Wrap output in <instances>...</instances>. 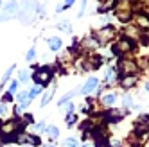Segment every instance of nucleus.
<instances>
[{
  "mask_svg": "<svg viewBox=\"0 0 149 147\" xmlns=\"http://www.w3.org/2000/svg\"><path fill=\"white\" fill-rule=\"evenodd\" d=\"M33 79H34L36 85H40V86L49 85V83L52 81V68L50 67H41V68H38L36 74L33 76Z\"/></svg>",
  "mask_w": 149,
  "mask_h": 147,
  "instance_id": "1",
  "label": "nucleus"
},
{
  "mask_svg": "<svg viewBox=\"0 0 149 147\" xmlns=\"http://www.w3.org/2000/svg\"><path fill=\"white\" fill-rule=\"evenodd\" d=\"M115 15H117V18H119L120 22H127L130 16H131V6H130V2H127V0H120V2L117 4Z\"/></svg>",
  "mask_w": 149,
  "mask_h": 147,
  "instance_id": "2",
  "label": "nucleus"
},
{
  "mask_svg": "<svg viewBox=\"0 0 149 147\" xmlns=\"http://www.w3.org/2000/svg\"><path fill=\"white\" fill-rule=\"evenodd\" d=\"M131 49H133L131 40H127V38H120V40H119V43L113 47V52H115V54H122V52H127V50H131Z\"/></svg>",
  "mask_w": 149,
  "mask_h": 147,
  "instance_id": "3",
  "label": "nucleus"
},
{
  "mask_svg": "<svg viewBox=\"0 0 149 147\" xmlns=\"http://www.w3.org/2000/svg\"><path fill=\"white\" fill-rule=\"evenodd\" d=\"M119 70H120L122 76H133V74L136 72V65L133 61H120Z\"/></svg>",
  "mask_w": 149,
  "mask_h": 147,
  "instance_id": "4",
  "label": "nucleus"
},
{
  "mask_svg": "<svg viewBox=\"0 0 149 147\" xmlns=\"http://www.w3.org/2000/svg\"><path fill=\"white\" fill-rule=\"evenodd\" d=\"M99 86V79L97 77H90L86 83H84V86L81 88V93H84V95H90V93Z\"/></svg>",
  "mask_w": 149,
  "mask_h": 147,
  "instance_id": "5",
  "label": "nucleus"
},
{
  "mask_svg": "<svg viewBox=\"0 0 149 147\" xmlns=\"http://www.w3.org/2000/svg\"><path fill=\"white\" fill-rule=\"evenodd\" d=\"M113 34H115V29L113 27H104L102 31H99V33H97V40L101 41V43H104V41L111 40Z\"/></svg>",
  "mask_w": 149,
  "mask_h": 147,
  "instance_id": "6",
  "label": "nucleus"
},
{
  "mask_svg": "<svg viewBox=\"0 0 149 147\" xmlns=\"http://www.w3.org/2000/svg\"><path fill=\"white\" fill-rule=\"evenodd\" d=\"M4 13L6 15H9V16H13V15H16L18 11H20V4H16L15 0H11V2H7V4H4Z\"/></svg>",
  "mask_w": 149,
  "mask_h": 147,
  "instance_id": "7",
  "label": "nucleus"
},
{
  "mask_svg": "<svg viewBox=\"0 0 149 147\" xmlns=\"http://www.w3.org/2000/svg\"><path fill=\"white\" fill-rule=\"evenodd\" d=\"M61 45H63L61 38H58V36H52V38H49V49H50L52 52H58V50L61 49Z\"/></svg>",
  "mask_w": 149,
  "mask_h": 147,
  "instance_id": "8",
  "label": "nucleus"
},
{
  "mask_svg": "<svg viewBox=\"0 0 149 147\" xmlns=\"http://www.w3.org/2000/svg\"><path fill=\"white\" fill-rule=\"evenodd\" d=\"M135 83H136V77L135 76H124V77H120V85L124 88H131Z\"/></svg>",
  "mask_w": 149,
  "mask_h": 147,
  "instance_id": "9",
  "label": "nucleus"
},
{
  "mask_svg": "<svg viewBox=\"0 0 149 147\" xmlns=\"http://www.w3.org/2000/svg\"><path fill=\"white\" fill-rule=\"evenodd\" d=\"M115 101H117V95H115V93H108V95L102 97V104H104V106H108V108L113 106Z\"/></svg>",
  "mask_w": 149,
  "mask_h": 147,
  "instance_id": "10",
  "label": "nucleus"
},
{
  "mask_svg": "<svg viewBox=\"0 0 149 147\" xmlns=\"http://www.w3.org/2000/svg\"><path fill=\"white\" fill-rule=\"evenodd\" d=\"M13 72H15V65H13V67H9V68L6 70V74H4V77H2V81H0V86H4V85H7V83H9V79H11V76H13Z\"/></svg>",
  "mask_w": 149,
  "mask_h": 147,
  "instance_id": "11",
  "label": "nucleus"
},
{
  "mask_svg": "<svg viewBox=\"0 0 149 147\" xmlns=\"http://www.w3.org/2000/svg\"><path fill=\"white\" fill-rule=\"evenodd\" d=\"M41 92H43V86H40V85H34L33 88H31V90H29V99H31V101H33L34 97H38V95H40V93H41Z\"/></svg>",
  "mask_w": 149,
  "mask_h": 147,
  "instance_id": "12",
  "label": "nucleus"
},
{
  "mask_svg": "<svg viewBox=\"0 0 149 147\" xmlns=\"http://www.w3.org/2000/svg\"><path fill=\"white\" fill-rule=\"evenodd\" d=\"M45 133H47V135L50 136V138H58V136H59V129L56 128V126H47Z\"/></svg>",
  "mask_w": 149,
  "mask_h": 147,
  "instance_id": "13",
  "label": "nucleus"
},
{
  "mask_svg": "<svg viewBox=\"0 0 149 147\" xmlns=\"http://www.w3.org/2000/svg\"><path fill=\"white\" fill-rule=\"evenodd\" d=\"M29 79H31V76H29L27 70H20V72H18V81H20V83H27Z\"/></svg>",
  "mask_w": 149,
  "mask_h": 147,
  "instance_id": "14",
  "label": "nucleus"
},
{
  "mask_svg": "<svg viewBox=\"0 0 149 147\" xmlns=\"http://www.w3.org/2000/svg\"><path fill=\"white\" fill-rule=\"evenodd\" d=\"M95 147H111L108 144V140L104 138V136H97V142H95Z\"/></svg>",
  "mask_w": 149,
  "mask_h": 147,
  "instance_id": "15",
  "label": "nucleus"
},
{
  "mask_svg": "<svg viewBox=\"0 0 149 147\" xmlns=\"http://www.w3.org/2000/svg\"><path fill=\"white\" fill-rule=\"evenodd\" d=\"M74 95H76V92H70V93H67V95H63V97L59 99V102H58V104H59V106H63V104H67V102H68V101H70Z\"/></svg>",
  "mask_w": 149,
  "mask_h": 147,
  "instance_id": "16",
  "label": "nucleus"
},
{
  "mask_svg": "<svg viewBox=\"0 0 149 147\" xmlns=\"http://www.w3.org/2000/svg\"><path fill=\"white\" fill-rule=\"evenodd\" d=\"M16 99H18L20 102H24L25 99H29V92H27V90H22V92H18V93H16Z\"/></svg>",
  "mask_w": 149,
  "mask_h": 147,
  "instance_id": "17",
  "label": "nucleus"
},
{
  "mask_svg": "<svg viewBox=\"0 0 149 147\" xmlns=\"http://www.w3.org/2000/svg\"><path fill=\"white\" fill-rule=\"evenodd\" d=\"M52 99V90H49V92H45V95H43V99H41V106H47L49 104V101Z\"/></svg>",
  "mask_w": 149,
  "mask_h": 147,
  "instance_id": "18",
  "label": "nucleus"
},
{
  "mask_svg": "<svg viewBox=\"0 0 149 147\" xmlns=\"http://www.w3.org/2000/svg\"><path fill=\"white\" fill-rule=\"evenodd\" d=\"M34 58H36V49H29L27 54H25V59H27V61H33Z\"/></svg>",
  "mask_w": 149,
  "mask_h": 147,
  "instance_id": "19",
  "label": "nucleus"
},
{
  "mask_svg": "<svg viewBox=\"0 0 149 147\" xmlns=\"http://www.w3.org/2000/svg\"><path fill=\"white\" fill-rule=\"evenodd\" d=\"M16 88H18V81H13L11 85H9V88H7V93L15 95V93H16Z\"/></svg>",
  "mask_w": 149,
  "mask_h": 147,
  "instance_id": "20",
  "label": "nucleus"
},
{
  "mask_svg": "<svg viewBox=\"0 0 149 147\" xmlns=\"http://www.w3.org/2000/svg\"><path fill=\"white\" fill-rule=\"evenodd\" d=\"M63 145H65V147H77V140L76 138H67Z\"/></svg>",
  "mask_w": 149,
  "mask_h": 147,
  "instance_id": "21",
  "label": "nucleus"
},
{
  "mask_svg": "<svg viewBox=\"0 0 149 147\" xmlns=\"http://www.w3.org/2000/svg\"><path fill=\"white\" fill-rule=\"evenodd\" d=\"M76 115H74V113H70V115H67V126H68V128H70V126H74V124H76Z\"/></svg>",
  "mask_w": 149,
  "mask_h": 147,
  "instance_id": "22",
  "label": "nucleus"
},
{
  "mask_svg": "<svg viewBox=\"0 0 149 147\" xmlns=\"http://www.w3.org/2000/svg\"><path fill=\"white\" fill-rule=\"evenodd\" d=\"M138 25H142V27H149V20L146 16H138Z\"/></svg>",
  "mask_w": 149,
  "mask_h": 147,
  "instance_id": "23",
  "label": "nucleus"
},
{
  "mask_svg": "<svg viewBox=\"0 0 149 147\" xmlns=\"http://www.w3.org/2000/svg\"><path fill=\"white\" fill-rule=\"evenodd\" d=\"M7 113V102H0V117H4Z\"/></svg>",
  "mask_w": 149,
  "mask_h": 147,
  "instance_id": "24",
  "label": "nucleus"
},
{
  "mask_svg": "<svg viewBox=\"0 0 149 147\" xmlns=\"http://www.w3.org/2000/svg\"><path fill=\"white\" fill-rule=\"evenodd\" d=\"M74 106H76V104H72V102H67V104H65V110H67V113H68V115H70V113H74V110H76Z\"/></svg>",
  "mask_w": 149,
  "mask_h": 147,
  "instance_id": "25",
  "label": "nucleus"
},
{
  "mask_svg": "<svg viewBox=\"0 0 149 147\" xmlns=\"http://www.w3.org/2000/svg\"><path fill=\"white\" fill-rule=\"evenodd\" d=\"M34 128H36V131H45V129H47V126H45V122H38Z\"/></svg>",
  "mask_w": 149,
  "mask_h": 147,
  "instance_id": "26",
  "label": "nucleus"
},
{
  "mask_svg": "<svg viewBox=\"0 0 149 147\" xmlns=\"http://www.w3.org/2000/svg\"><path fill=\"white\" fill-rule=\"evenodd\" d=\"M13 16H9V15H6V13H0V24H4V22H7V20H11Z\"/></svg>",
  "mask_w": 149,
  "mask_h": 147,
  "instance_id": "27",
  "label": "nucleus"
},
{
  "mask_svg": "<svg viewBox=\"0 0 149 147\" xmlns=\"http://www.w3.org/2000/svg\"><path fill=\"white\" fill-rule=\"evenodd\" d=\"M58 27H59V29H65V31H68V33L72 31V27H70V24H68V22H63V24H59Z\"/></svg>",
  "mask_w": 149,
  "mask_h": 147,
  "instance_id": "28",
  "label": "nucleus"
},
{
  "mask_svg": "<svg viewBox=\"0 0 149 147\" xmlns=\"http://www.w3.org/2000/svg\"><path fill=\"white\" fill-rule=\"evenodd\" d=\"M74 2H76V0H65V6H63V7L68 9V7H72V6H74Z\"/></svg>",
  "mask_w": 149,
  "mask_h": 147,
  "instance_id": "29",
  "label": "nucleus"
},
{
  "mask_svg": "<svg viewBox=\"0 0 149 147\" xmlns=\"http://www.w3.org/2000/svg\"><path fill=\"white\" fill-rule=\"evenodd\" d=\"M124 104H126V106H131V97H124Z\"/></svg>",
  "mask_w": 149,
  "mask_h": 147,
  "instance_id": "30",
  "label": "nucleus"
},
{
  "mask_svg": "<svg viewBox=\"0 0 149 147\" xmlns=\"http://www.w3.org/2000/svg\"><path fill=\"white\" fill-rule=\"evenodd\" d=\"M146 90H147V92H149V81H147V83H146Z\"/></svg>",
  "mask_w": 149,
  "mask_h": 147,
  "instance_id": "31",
  "label": "nucleus"
},
{
  "mask_svg": "<svg viewBox=\"0 0 149 147\" xmlns=\"http://www.w3.org/2000/svg\"><path fill=\"white\" fill-rule=\"evenodd\" d=\"M77 147H88V145H86V144H83V145H77Z\"/></svg>",
  "mask_w": 149,
  "mask_h": 147,
  "instance_id": "32",
  "label": "nucleus"
},
{
  "mask_svg": "<svg viewBox=\"0 0 149 147\" xmlns=\"http://www.w3.org/2000/svg\"><path fill=\"white\" fill-rule=\"evenodd\" d=\"M47 147H56V145H47Z\"/></svg>",
  "mask_w": 149,
  "mask_h": 147,
  "instance_id": "33",
  "label": "nucleus"
},
{
  "mask_svg": "<svg viewBox=\"0 0 149 147\" xmlns=\"http://www.w3.org/2000/svg\"><path fill=\"white\" fill-rule=\"evenodd\" d=\"M0 6H2V0H0Z\"/></svg>",
  "mask_w": 149,
  "mask_h": 147,
  "instance_id": "34",
  "label": "nucleus"
}]
</instances>
